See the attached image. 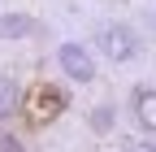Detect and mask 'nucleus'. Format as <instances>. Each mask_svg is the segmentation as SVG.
Listing matches in <instances>:
<instances>
[{
  "label": "nucleus",
  "mask_w": 156,
  "mask_h": 152,
  "mask_svg": "<svg viewBox=\"0 0 156 152\" xmlns=\"http://www.w3.org/2000/svg\"><path fill=\"white\" fill-rule=\"evenodd\" d=\"M56 61H61V70L69 74L74 83H91L95 78V61H91V52H87V44H61L56 48Z\"/></svg>",
  "instance_id": "nucleus-1"
},
{
  "label": "nucleus",
  "mask_w": 156,
  "mask_h": 152,
  "mask_svg": "<svg viewBox=\"0 0 156 152\" xmlns=\"http://www.w3.org/2000/svg\"><path fill=\"white\" fill-rule=\"evenodd\" d=\"M95 44H100V52L108 56V61H130L134 48H139V39H134V31H130V26H104Z\"/></svg>",
  "instance_id": "nucleus-2"
},
{
  "label": "nucleus",
  "mask_w": 156,
  "mask_h": 152,
  "mask_svg": "<svg viewBox=\"0 0 156 152\" xmlns=\"http://www.w3.org/2000/svg\"><path fill=\"white\" fill-rule=\"evenodd\" d=\"M30 122H52L56 113L65 109V96H61V87H52V83H39L35 91H30Z\"/></svg>",
  "instance_id": "nucleus-3"
},
{
  "label": "nucleus",
  "mask_w": 156,
  "mask_h": 152,
  "mask_svg": "<svg viewBox=\"0 0 156 152\" xmlns=\"http://www.w3.org/2000/svg\"><path fill=\"white\" fill-rule=\"evenodd\" d=\"M134 118H139L143 130L156 135V91L152 87H139V91H134Z\"/></svg>",
  "instance_id": "nucleus-4"
},
{
  "label": "nucleus",
  "mask_w": 156,
  "mask_h": 152,
  "mask_svg": "<svg viewBox=\"0 0 156 152\" xmlns=\"http://www.w3.org/2000/svg\"><path fill=\"white\" fill-rule=\"evenodd\" d=\"M30 17L26 13H5V17H0V39H26V35H30Z\"/></svg>",
  "instance_id": "nucleus-5"
},
{
  "label": "nucleus",
  "mask_w": 156,
  "mask_h": 152,
  "mask_svg": "<svg viewBox=\"0 0 156 152\" xmlns=\"http://www.w3.org/2000/svg\"><path fill=\"white\" fill-rule=\"evenodd\" d=\"M13 109H17V87H13L9 78H0V122H5Z\"/></svg>",
  "instance_id": "nucleus-6"
},
{
  "label": "nucleus",
  "mask_w": 156,
  "mask_h": 152,
  "mask_svg": "<svg viewBox=\"0 0 156 152\" xmlns=\"http://www.w3.org/2000/svg\"><path fill=\"white\" fill-rule=\"evenodd\" d=\"M91 126H95V130H108V126H113V109H95V113H91Z\"/></svg>",
  "instance_id": "nucleus-7"
},
{
  "label": "nucleus",
  "mask_w": 156,
  "mask_h": 152,
  "mask_svg": "<svg viewBox=\"0 0 156 152\" xmlns=\"http://www.w3.org/2000/svg\"><path fill=\"white\" fill-rule=\"evenodd\" d=\"M0 152H26V148H22V139H17V135L0 130Z\"/></svg>",
  "instance_id": "nucleus-8"
}]
</instances>
